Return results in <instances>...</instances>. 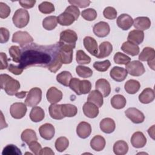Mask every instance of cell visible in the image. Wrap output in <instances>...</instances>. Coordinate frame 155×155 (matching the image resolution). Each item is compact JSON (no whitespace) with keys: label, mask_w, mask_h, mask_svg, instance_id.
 I'll list each match as a JSON object with an SVG mask.
<instances>
[{"label":"cell","mask_w":155,"mask_h":155,"mask_svg":"<svg viewBox=\"0 0 155 155\" xmlns=\"http://www.w3.org/2000/svg\"><path fill=\"white\" fill-rule=\"evenodd\" d=\"M0 60H1V70H4L8 67V58L5 53L1 52L0 53Z\"/></svg>","instance_id":"58"},{"label":"cell","mask_w":155,"mask_h":155,"mask_svg":"<svg viewBox=\"0 0 155 155\" xmlns=\"http://www.w3.org/2000/svg\"><path fill=\"white\" fill-rule=\"evenodd\" d=\"M27 93V91H21V92H19V93L18 92V93H16L15 96H16L18 98L22 99V98H24V97L25 96V95H26Z\"/></svg>","instance_id":"61"},{"label":"cell","mask_w":155,"mask_h":155,"mask_svg":"<svg viewBox=\"0 0 155 155\" xmlns=\"http://www.w3.org/2000/svg\"><path fill=\"white\" fill-rule=\"evenodd\" d=\"M82 110L84 114L89 118H95L99 114V107L90 102L84 104Z\"/></svg>","instance_id":"20"},{"label":"cell","mask_w":155,"mask_h":155,"mask_svg":"<svg viewBox=\"0 0 155 155\" xmlns=\"http://www.w3.org/2000/svg\"><path fill=\"white\" fill-rule=\"evenodd\" d=\"M148 64L152 70H154V60L148 61Z\"/></svg>","instance_id":"63"},{"label":"cell","mask_w":155,"mask_h":155,"mask_svg":"<svg viewBox=\"0 0 155 155\" xmlns=\"http://www.w3.org/2000/svg\"><path fill=\"white\" fill-rule=\"evenodd\" d=\"M28 148L30 150L36 155L40 154V153L42 150L41 145L39 143L37 142V140L31 142L28 145Z\"/></svg>","instance_id":"52"},{"label":"cell","mask_w":155,"mask_h":155,"mask_svg":"<svg viewBox=\"0 0 155 155\" xmlns=\"http://www.w3.org/2000/svg\"><path fill=\"white\" fill-rule=\"evenodd\" d=\"M8 70L15 75H19L22 73L24 70L20 68L18 65L17 66L10 64L8 67Z\"/></svg>","instance_id":"57"},{"label":"cell","mask_w":155,"mask_h":155,"mask_svg":"<svg viewBox=\"0 0 155 155\" xmlns=\"http://www.w3.org/2000/svg\"><path fill=\"white\" fill-rule=\"evenodd\" d=\"M54 154V153L49 147H44V148H42L41 150V151L40 153V155H43V154H46V155L51 154V155H53Z\"/></svg>","instance_id":"60"},{"label":"cell","mask_w":155,"mask_h":155,"mask_svg":"<svg viewBox=\"0 0 155 155\" xmlns=\"http://www.w3.org/2000/svg\"><path fill=\"white\" fill-rule=\"evenodd\" d=\"M47 101L51 104H56L62 98V93L54 87H50L47 91Z\"/></svg>","instance_id":"16"},{"label":"cell","mask_w":155,"mask_h":155,"mask_svg":"<svg viewBox=\"0 0 155 155\" xmlns=\"http://www.w3.org/2000/svg\"><path fill=\"white\" fill-rule=\"evenodd\" d=\"M76 60L79 64H88L91 62V58L83 50H79L76 52Z\"/></svg>","instance_id":"43"},{"label":"cell","mask_w":155,"mask_h":155,"mask_svg":"<svg viewBox=\"0 0 155 155\" xmlns=\"http://www.w3.org/2000/svg\"><path fill=\"white\" fill-rule=\"evenodd\" d=\"M81 16L84 19L88 21H92L96 19L97 15L94 9L90 8L83 10L81 13Z\"/></svg>","instance_id":"47"},{"label":"cell","mask_w":155,"mask_h":155,"mask_svg":"<svg viewBox=\"0 0 155 155\" xmlns=\"http://www.w3.org/2000/svg\"><path fill=\"white\" fill-rule=\"evenodd\" d=\"M76 71L77 74L81 78H88L92 76L93 71L89 67L83 66V65H78L76 68Z\"/></svg>","instance_id":"42"},{"label":"cell","mask_w":155,"mask_h":155,"mask_svg":"<svg viewBox=\"0 0 155 155\" xmlns=\"http://www.w3.org/2000/svg\"><path fill=\"white\" fill-rule=\"evenodd\" d=\"M39 132L41 137L45 140H50L54 137L55 129L52 124L46 123L39 128Z\"/></svg>","instance_id":"12"},{"label":"cell","mask_w":155,"mask_h":155,"mask_svg":"<svg viewBox=\"0 0 155 155\" xmlns=\"http://www.w3.org/2000/svg\"><path fill=\"white\" fill-rule=\"evenodd\" d=\"M126 103V99L123 95L121 94H116L111 99V106L117 110H120L124 108Z\"/></svg>","instance_id":"36"},{"label":"cell","mask_w":155,"mask_h":155,"mask_svg":"<svg viewBox=\"0 0 155 155\" xmlns=\"http://www.w3.org/2000/svg\"><path fill=\"white\" fill-rule=\"evenodd\" d=\"M155 51L151 47H145L139 54V59L141 61H150L154 60Z\"/></svg>","instance_id":"35"},{"label":"cell","mask_w":155,"mask_h":155,"mask_svg":"<svg viewBox=\"0 0 155 155\" xmlns=\"http://www.w3.org/2000/svg\"><path fill=\"white\" fill-rule=\"evenodd\" d=\"M10 37L9 31L4 27L0 28V42L1 44L7 42Z\"/></svg>","instance_id":"54"},{"label":"cell","mask_w":155,"mask_h":155,"mask_svg":"<svg viewBox=\"0 0 155 155\" xmlns=\"http://www.w3.org/2000/svg\"><path fill=\"white\" fill-rule=\"evenodd\" d=\"M144 39V33L143 31L139 30H133L129 32L127 40L134 44H140Z\"/></svg>","instance_id":"23"},{"label":"cell","mask_w":155,"mask_h":155,"mask_svg":"<svg viewBox=\"0 0 155 155\" xmlns=\"http://www.w3.org/2000/svg\"><path fill=\"white\" fill-rule=\"evenodd\" d=\"M42 99V91L38 87L32 88L27 93L25 104L28 107H33L39 104Z\"/></svg>","instance_id":"4"},{"label":"cell","mask_w":155,"mask_h":155,"mask_svg":"<svg viewBox=\"0 0 155 155\" xmlns=\"http://www.w3.org/2000/svg\"><path fill=\"white\" fill-rule=\"evenodd\" d=\"M125 68L127 73L133 76H140L145 71L143 64L139 61L130 62L125 65Z\"/></svg>","instance_id":"8"},{"label":"cell","mask_w":155,"mask_h":155,"mask_svg":"<svg viewBox=\"0 0 155 155\" xmlns=\"http://www.w3.org/2000/svg\"><path fill=\"white\" fill-rule=\"evenodd\" d=\"M113 150L116 155H124L128 151V145L124 140H117L113 145Z\"/></svg>","instance_id":"32"},{"label":"cell","mask_w":155,"mask_h":155,"mask_svg":"<svg viewBox=\"0 0 155 155\" xmlns=\"http://www.w3.org/2000/svg\"><path fill=\"white\" fill-rule=\"evenodd\" d=\"M12 21L16 27L20 28L25 27L30 21V15L28 11L24 8L18 9L13 16Z\"/></svg>","instance_id":"3"},{"label":"cell","mask_w":155,"mask_h":155,"mask_svg":"<svg viewBox=\"0 0 155 155\" xmlns=\"http://www.w3.org/2000/svg\"><path fill=\"white\" fill-rule=\"evenodd\" d=\"M78 40V35L76 33L70 29H67L61 31L60 33V39L59 43L65 44L75 47L76 42Z\"/></svg>","instance_id":"6"},{"label":"cell","mask_w":155,"mask_h":155,"mask_svg":"<svg viewBox=\"0 0 155 155\" xmlns=\"http://www.w3.org/2000/svg\"><path fill=\"white\" fill-rule=\"evenodd\" d=\"M122 50L125 53L134 56L139 53V47L137 45L129 41L124 42L121 46Z\"/></svg>","instance_id":"28"},{"label":"cell","mask_w":155,"mask_h":155,"mask_svg":"<svg viewBox=\"0 0 155 155\" xmlns=\"http://www.w3.org/2000/svg\"><path fill=\"white\" fill-rule=\"evenodd\" d=\"M21 140L28 145L31 142L38 140L35 131L31 129H26L22 131L21 136Z\"/></svg>","instance_id":"37"},{"label":"cell","mask_w":155,"mask_h":155,"mask_svg":"<svg viewBox=\"0 0 155 155\" xmlns=\"http://www.w3.org/2000/svg\"><path fill=\"white\" fill-rule=\"evenodd\" d=\"M45 117L44 110L39 107H33L30 113V118L34 122H39L42 121Z\"/></svg>","instance_id":"30"},{"label":"cell","mask_w":155,"mask_h":155,"mask_svg":"<svg viewBox=\"0 0 155 155\" xmlns=\"http://www.w3.org/2000/svg\"><path fill=\"white\" fill-rule=\"evenodd\" d=\"M11 10L9 6H8L6 4L1 2H0V18L2 19H5L7 18L10 13Z\"/></svg>","instance_id":"51"},{"label":"cell","mask_w":155,"mask_h":155,"mask_svg":"<svg viewBox=\"0 0 155 155\" xmlns=\"http://www.w3.org/2000/svg\"><path fill=\"white\" fill-rule=\"evenodd\" d=\"M72 78L71 74L68 71H63L56 76V81L65 87L69 85V83Z\"/></svg>","instance_id":"39"},{"label":"cell","mask_w":155,"mask_h":155,"mask_svg":"<svg viewBox=\"0 0 155 155\" xmlns=\"http://www.w3.org/2000/svg\"><path fill=\"white\" fill-rule=\"evenodd\" d=\"M91 89V84L88 80L80 81L79 84V91L80 95L85 94L90 92Z\"/></svg>","instance_id":"48"},{"label":"cell","mask_w":155,"mask_h":155,"mask_svg":"<svg viewBox=\"0 0 155 155\" xmlns=\"http://www.w3.org/2000/svg\"><path fill=\"white\" fill-rule=\"evenodd\" d=\"M96 90H98L103 96L107 97L111 92L110 84L105 79H99L96 81L95 84Z\"/></svg>","instance_id":"18"},{"label":"cell","mask_w":155,"mask_h":155,"mask_svg":"<svg viewBox=\"0 0 155 155\" xmlns=\"http://www.w3.org/2000/svg\"><path fill=\"white\" fill-rule=\"evenodd\" d=\"M12 41L13 42L18 43L22 48L24 46L31 43L33 41V39L28 32L18 31L13 33Z\"/></svg>","instance_id":"7"},{"label":"cell","mask_w":155,"mask_h":155,"mask_svg":"<svg viewBox=\"0 0 155 155\" xmlns=\"http://www.w3.org/2000/svg\"><path fill=\"white\" fill-rule=\"evenodd\" d=\"M68 2L71 5L76 6L77 7H78L80 8H85L90 5L91 2L87 0H75V1H68Z\"/></svg>","instance_id":"55"},{"label":"cell","mask_w":155,"mask_h":155,"mask_svg":"<svg viewBox=\"0 0 155 155\" xmlns=\"http://www.w3.org/2000/svg\"><path fill=\"white\" fill-rule=\"evenodd\" d=\"M94 34L99 38L106 37L110 33V28L108 24L104 21L96 23L93 28Z\"/></svg>","instance_id":"11"},{"label":"cell","mask_w":155,"mask_h":155,"mask_svg":"<svg viewBox=\"0 0 155 155\" xmlns=\"http://www.w3.org/2000/svg\"><path fill=\"white\" fill-rule=\"evenodd\" d=\"M0 84L1 88L4 90L5 93L10 96L15 95L21 87L18 81L7 74H1L0 75Z\"/></svg>","instance_id":"2"},{"label":"cell","mask_w":155,"mask_h":155,"mask_svg":"<svg viewBox=\"0 0 155 155\" xmlns=\"http://www.w3.org/2000/svg\"><path fill=\"white\" fill-rule=\"evenodd\" d=\"M128 73L126 69L120 67H114L110 72L111 78L116 82H122L124 81L127 76Z\"/></svg>","instance_id":"17"},{"label":"cell","mask_w":155,"mask_h":155,"mask_svg":"<svg viewBox=\"0 0 155 155\" xmlns=\"http://www.w3.org/2000/svg\"><path fill=\"white\" fill-rule=\"evenodd\" d=\"M38 9L44 14H50L54 11V6L50 2L44 1L38 5Z\"/></svg>","instance_id":"44"},{"label":"cell","mask_w":155,"mask_h":155,"mask_svg":"<svg viewBox=\"0 0 155 155\" xmlns=\"http://www.w3.org/2000/svg\"><path fill=\"white\" fill-rule=\"evenodd\" d=\"M65 11L67 12H69L71 14H72L74 16L76 20L78 19V18H79V15H80V11L79 10V8L76 6H74V5H73L68 6L65 8Z\"/></svg>","instance_id":"56"},{"label":"cell","mask_w":155,"mask_h":155,"mask_svg":"<svg viewBox=\"0 0 155 155\" xmlns=\"http://www.w3.org/2000/svg\"><path fill=\"white\" fill-rule=\"evenodd\" d=\"M105 140L101 135L94 136L90 141V146L93 150L96 151H101L104 150L105 146Z\"/></svg>","instance_id":"27"},{"label":"cell","mask_w":155,"mask_h":155,"mask_svg":"<svg viewBox=\"0 0 155 155\" xmlns=\"http://www.w3.org/2000/svg\"><path fill=\"white\" fill-rule=\"evenodd\" d=\"M99 52L96 56L97 58H104L108 56L113 51L111 44L108 41L102 42L99 47Z\"/></svg>","instance_id":"26"},{"label":"cell","mask_w":155,"mask_h":155,"mask_svg":"<svg viewBox=\"0 0 155 155\" xmlns=\"http://www.w3.org/2000/svg\"><path fill=\"white\" fill-rule=\"evenodd\" d=\"M2 155H21L22 153L16 145L13 144L7 145L2 152Z\"/></svg>","instance_id":"45"},{"label":"cell","mask_w":155,"mask_h":155,"mask_svg":"<svg viewBox=\"0 0 155 155\" xmlns=\"http://www.w3.org/2000/svg\"><path fill=\"white\" fill-rule=\"evenodd\" d=\"M91 133V127L90 124L86 122H80L76 127V133L82 139H86Z\"/></svg>","instance_id":"19"},{"label":"cell","mask_w":155,"mask_h":155,"mask_svg":"<svg viewBox=\"0 0 155 155\" xmlns=\"http://www.w3.org/2000/svg\"><path fill=\"white\" fill-rule=\"evenodd\" d=\"M114 61L116 64L127 65L131 61V58L127 55L120 52H117L114 55Z\"/></svg>","instance_id":"46"},{"label":"cell","mask_w":155,"mask_h":155,"mask_svg":"<svg viewBox=\"0 0 155 155\" xmlns=\"http://www.w3.org/2000/svg\"><path fill=\"white\" fill-rule=\"evenodd\" d=\"M35 3H36V1L35 0L19 1V4H20V5L24 8H31L35 5Z\"/></svg>","instance_id":"59"},{"label":"cell","mask_w":155,"mask_h":155,"mask_svg":"<svg viewBox=\"0 0 155 155\" xmlns=\"http://www.w3.org/2000/svg\"><path fill=\"white\" fill-rule=\"evenodd\" d=\"M133 25L137 30L143 31L148 29L151 26V21L148 17L140 16L134 19Z\"/></svg>","instance_id":"21"},{"label":"cell","mask_w":155,"mask_h":155,"mask_svg":"<svg viewBox=\"0 0 155 155\" xmlns=\"http://www.w3.org/2000/svg\"><path fill=\"white\" fill-rule=\"evenodd\" d=\"M59 56L58 42L49 46L33 43L22 48L18 66L23 70L31 66H40L48 69Z\"/></svg>","instance_id":"1"},{"label":"cell","mask_w":155,"mask_h":155,"mask_svg":"<svg viewBox=\"0 0 155 155\" xmlns=\"http://www.w3.org/2000/svg\"><path fill=\"white\" fill-rule=\"evenodd\" d=\"M69 141L68 139L65 137L62 136L58 137L55 141V148L56 150L59 152H63L68 147Z\"/></svg>","instance_id":"40"},{"label":"cell","mask_w":155,"mask_h":155,"mask_svg":"<svg viewBox=\"0 0 155 155\" xmlns=\"http://www.w3.org/2000/svg\"><path fill=\"white\" fill-rule=\"evenodd\" d=\"M58 44L59 53L62 63L64 64H70L73 60V52L75 47L68 45L61 44L59 42Z\"/></svg>","instance_id":"5"},{"label":"cell","mask_w":155,"mask_h":155,"mask_svg":"<svg viewBox=\"0 0 155 155\" xmlns=\"http://www.w3.org/2000/svg\"><path fill=\"white\" fill-rule=\"evenodd\" d=\"M83 43L85 49L93 56H96L98 54V47L96 41L91 36H85Z\"/></svg>","instance_id":"14"},{"label":"cell","mask_w":155,"mask_h":155,"mask_svg":"<svg viewBox=\"0 0 155 155\" xmlns=\"http://www.w3.org/2000/svg\"><path fill=\"white\" fill-rule=\"evenodd\" d=\"M131 143L136 148L143 147L147 143V138L141 131H136L131 137Z\"/></svg>","instance_id":"15"},{"label":"cell","mask_w":155,"mask_h":155,"mask_svg":"<svg viewBox=\"0 0 155 155\" xmlns=\"http://www.w3.org/2000/svg\"><path fill=\"white\" fill-rule=\"evenodd\" d=\"M116 23L117 26L123 30L130 29L133 24V18L128 14H122L118 16Z\"/></svg>","instance_id":"13"},{"label":"cell","mask_w":155,"mask_h":155,"mask_svg":"<svg viewBox=\"0 0 155 155\" xmlns=\"http://www.w3.org/2000/svg\"><path fill=\"white\" fill-rule=\"evenodd\" d=\"M103 15L108 19H114L117 16V11L112 7H107L103 11Z\"/></svg>","instance_id":"50"},{"label":"cell","mask_w":155,"mask_h":155,"mask_svg":"<svg viewBox=\"0 0 155 155\" xmlns=\"http://www.w3.org/2000/svg\"><path fill=\"white\" fill-rule=\"evenodd\" d=\"M154 125H153L151 128H150L148 130V133L149 134V135L154 139Z\"/></svg>","instance_id":"62"},{"label":"cell","mask_w":155,"mask_h":155,"mask_svg":"<svg viewBox=\"0 0 155 155\" xmlns=\"http://www.w3.org/2000/svg\"><path fill=\"white\" fill-rule=\"evenodd\" d=\"M9 54L13 62L19 63L21 57V49L16 45H12L8 50Z\"/></svg>","instance_id":"41"},{"label":"cell","mask_w":155,"mask_h":155,"mask_svg":"<svg viewBox=\"0 0 155 155\" xmlns=\"http://www.w3.org/2000/svg\"><path fill=\"white\" fill-rule=\"evenodd\" d=\"M154 91L151 88H145L139 96V101L144 104H149L154 99Z\"/></svg>","instance_id":"24"},{"label":"cell","mask_w":155,"mask_h":155,"mask_svg":"<svg viewBox=\"0 0 155 155\" xmlns=\"http://www.w3.org/2000/svg\"><path fill=\"white\" fill-rule=\"evenodd\" d=\"M87 101L94 104L97 107H101L104 103L103 96L98 90H92L88 94Z\"/></svg>","instance_id":"29"},{"label":"cell","mask_w":155,"mask_h":155,"mask_svg":"<svg viewBox=\"0 0 155 155\" xmlns=\"http://www.w3.org/2000/svg\"><path fill=\"white\" fill-rule=\"evenodd\" d=\"M57 19H58V22L61 25H64V26L70 25L76 21L74 16L72 14L65 11L61 13L57 17Z\"/></svg>","instance_id":"25"},{"label":"cell","mask_w":155,"mask_h":155,"mask_svg":"<svg viewBox=\"0 0 155 155\" xmlns=\"http://www.w3.org/2000/svg\"><path fill=\"white\" fill-rule=\"evenodd\" d=\"M50 116L51 118L56 120H61L65 117L63 116L61 111V105L51 104L48 107Z\"/></svg>","instance_id":"31"},{"label":"cell","mask_w":155,"mask_h":155,"mask_svg":"<svg viewBox=\"0 0 155 155\" xmlns=\"http://www.w3.org/2000/svg\"><path fill=\"white\" fill-rule=\"evenodd\" d=\"M99 126L101 130L107 134L113 133L116 128V125L114 120L109 117L103 119L100 122Z\"/></svg>","instance_id":"22"},{"label":"cell","mask_w":155,"mask_h":155,"mask_svg":"<svg viewBox=\"0 0 155 155\" xmlns=\"http://www.w3.org/2000/svg\"><path fill=\"white\" fill-rule=\"evenodd\" d=\"M10 113L13 118L19 119L24 117L27 113L25 104L22 102H15L10 108Z\"/></svg>","instance_id":"9"},{"label":"cell","mask_w":155,"mask_h":155,"mask_svg":"<svg viewBox=\"0 0 155 155\" xmlns=\"http://www.w3.org/2000/svg\"><path fill=\"white\" fill-rule=\"evenodd\" d=\"M125 114L126 116L134 124L142 123L145 120V116L142 112L138 109L131 107L128 108L125 111Z\"/></svg>","instance_id":"10"},{"label":"cell","mask_w":155,"mask_h":155,"mask_svg":"<svg viewBox=\"0 0 155 155\" xmlns=\"http://www.w3.org/2000/svg\"><path fill=\"white\" fill-rule=\"evenodd\" d=\"M140 87V84L139 81L134 79H130L127 81L124 85V88L126 92L131 94L136 93L139 90Z\"/></svg>","instance_id":"33"},{"label":"cell","mask_w":155,"mask_h":155,"mask_svg":"<svg viewBox=\"0 0 155 155\" xmlns=\"http://www.w3.org/2000/svg\"><path fill=\"white\" fill-rule=\"evenodd\" d=\"M80 79L78 78H72L69 83L68 87L71 89L73 91L75 92V93L78 95H80L79 91V84L80 82Z\"/></svg>","instance_id":"53"},{"label":"cell","mask_w":155,"mask_h":155,"mask_svg":"<svg viewBox=\"0 0 155 155\" xmlns=\"http://www.w3.org/2000/svg\"><path fill=\"white\" fill-rule=\"evenodd\" d=\"M111 65V63L109 60L107 59L102 62H94L93 64V67L98 71L104 72L106 71Z\"/></svg>","instance_id":"49"},{"label":"cell","mask_w":155,"mask_h":155,"mask_svg":"<svg viewBox=\"0 0 155 155\" xmlns=\"http://www.w3.org/2000/svg\"><path fill=\"white\" fill-rule=\"evenodd\" d=\"M58 19L56 16H48L42 21V26L47 30H52L56 28Z\"/></svg>","instance_id":"38"},{"label":"cell","mask_w":155,"mask_h":155,"mask_svg":"<svg viewBox=\"0 0 155 155\" xmlns=\"http://www.w3.org/2000/svg\"><path fill=\"white\" fill-rule=\"evenodd\" d=\"M61 111L64 117H71L76 115L78 108L73 104H65L61 105Z\"/></svg>","instance_id":"34"}]
</instances>
